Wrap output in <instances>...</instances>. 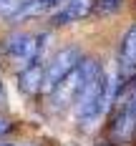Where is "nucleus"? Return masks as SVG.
<instances>
[{"label":"nucleus","instance_id":"10","mask_svg":"<svg viewBox=\"0 0 136 146\" xmlns=\"http://www.w3.org/2000/svg\"><path fill=\"white\" fill-rule=\"evenodd\" d=\"M10 129H13V123H10L8 118H0V136H5Z\"/></svg>","mask_w":136,"mask_h":146},{"label":"nucleus","instance_id":"5","mask_svg":"<svg viewBox=\"0 0 136 146\" xmlns=\"http://www.w3.org/2000/svg\"><path fill=\"white\" fill-rule=\"evenodd\" d=\"M66 5V0H23V5L10 15V20H28V18H38L50 10H60Z\"/></svg>","mask_w":136,"mask_h":146},{"label":"nucleus","instance_id":"2","mask_svg":"<svg viewBox=\"0 0 136 146\" xmlns=\"http://www.w3.org/2000/svg\"><path fill=\"white\" fill-rule=\"evenodd\" d=\"M81 60H83L81 48H76V45H66V48H60L58 53L50 58V63L45 66L43 88H40V91H43V93H50V91L58 86V83L68 76V73L76 71V68L81 66Z\"/></svg>","mask_w":136,"mask_h":146},{"label":"nucleus","instance_id":"9","mask_svg":"<svg viewBox=\"0 0 136 146\" xmlns=\"http://www.w3.org/2000/svg\"><path fill=\"white\" fill-rule=\"evenodd\" d=\"M20 5H23V0H0V15H8L10 18Z\"/></svg>","mask_w":136,"mask_h":146},{"label":"nucleus","instance_id":"7","mask_svg":"<svg viewBox=\"0 0 136 146\" xmlns=\"http://www.w3.org/2000/svg\"><path fill=\"white\" fill-rule=\"evenodd\" d=\"M43 76H45L43 60H35V63H30L28 68L20 71V76H18V88L23 93H35V91L43 88Z\"/></svg>","mask_w":136,"mask_h":146},{"label":"nucleus","instance_id":"6","mask_svg":"<svg viewBox=\"0 0 136 146\" xmlns=\"http://www.w3.org/2000/svg\"><path fill=\"white\" fill-rule=\"evenodd\" d=\"M93 8V0H66V5L53 15V25H68L86 18Z\"/></svg>","mask_w":136,"mask_h":146},{"label":"nucleus","instance_id":"11","mask_svg":"<svg viewBox=\"0 0 136 146\" xmlns=\"http://www.w3.org/2000/svg\"><path fill=\"white\" fill-rule=\"evenodd\" d=\"M126 98H129V103H131V108H134V116H136V86L126 93Z\"/></svg>","mask_w":136,"mask_h":146},{"label":"nucleus","instance_id":"8","mask_svg":"<svg viewBox=\"0 0 136 146\" xmlns=\"http://www.w3.org/2000/svg\"><path fill=\"white\" fill-rule=\"evenodd\" d=\"M121 8H123V0H93L91 13L96 18H108V15H116Z\"/></svg>","mask_w":136,"mask_h":146},{"label":"nucleus","instance_id":"12","mask_svg":"<svg viewBox=\"0 0 136 146\" xmlns=\"http://www.w3.org/2000/svg\"><path fill=\"white\" fill-rule=\"evenodd\" d=\"M0 101H3V83H0Z\"/></svg>","mask_w":136,"mask_h":146},{"label":"nucleus","instance_id":"1","mask_svg":"<svg viewBox=\"0 0 136 146\" xmlns=\"http://www.w3.org/2000/svg\"><path fill=\"white\" fill-rule=\"evenodd\" d=\"M98 68H101V66H98L93 58H83L76 71H71L58 86L48 93L50 108H53V111H66L68 106H76L81 91H83V86H86V81L91 78V73H96Z\"/></svg>","mask_w":136,"mask_h":146},{"label":"nucleus","instance_id":"4","mask_svg":"<svg viewBox=\"0 0 136 146\" xmlns=\"http://www.w3.org/2000/svg\"><path fill=\"white\" fill-rule=\"evenodd\" d=\"M119 78L121 83H129L136 78V23L126 30V35L121 38L119 48Z\"/></svg>","mask_w":136,"mask_h":146},{"label":"nucleus","instance_id":"3","mask_svg":"<svg viewBox=\"0 0 136 146\" xmlns=\"http://www.w3.org/2000/svg\"><path fill=\"white\" fill-rule=\"evenodd\" d=\"M43 38L33 35V33H13L5 40V53L13 60V66H18L20 71L28 68L30 63L40 60V50H43Z\"/></svg>","mask_w":136,"mask_h":146}]
</instances>
